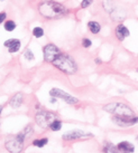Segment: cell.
<instances>
[{"instance_id": "277c9868", "label": "cell", "mask_w": 138, "mask_h": 153, "mask_svg": "<svg viewBox=\"0 0 138 153\" xmlns=\"http://www.w3.org/2000/svg\"><path fill=\"white\" fill-rule=\"evenodd\" d=\"M55 118H56V115H55L54 113L47 112V111H41V112H38L36 114L35 121L41 128H46L50 126V124H51Z\"/></svg>"}, {"instance_id": "ba28073f", "label": "cell", "mask_w": 138, "mask_h": 153, "mask_svg": "<svg viewBox=\"0 0 138 153\" xmlns=\"http://www.w3.org/2000/svg\"><path fill=\"white\" fill-rule=\"evenodd\" d=\"M112 121L117 125L121 126V128H129V126H134L135 124L138 123V118L137 116H130V118H127V116H115L112 118Z\"/></svg>"}, {"instance_id": "83f0119b", "label": "cell", "mask_w": 138, "mask_h": 153, "mask_svg": "<svg viewBox=\"0 0 138 153\" xmlns=\"http://www.w3.org/2000/svg\"><path fill=\"white\" fill-rule=\"evenodd\" d=\"M137 141H138V136H137Z\"/></svg>"}, {"instance_id": "5b68a950", "label": "cell", "mask_w": 138, "mask_h": 153, "mask_svg": "<svg viewBox=\"0 0 138 153\" xmlns=\"http://www.w3.org/2000/svg\"><path fill=\"white\" fill-rule=\"evenodd\" d=\"M43 51H44V59L47 63H52L58 55L62 54L61 49L56 45H54V44H47L44 47Z\"/></svg>"}, {"instance_id": "ffe728a7", "label": "cell", "mask_w": 138, "mask_h": 153, "mask_svg": "<svg viewBox=\"0 0 138 153\" xmlns=\"http://www.w3.org/2000/svg\"><path fill=\"white\" fill-rule=\"evenodd\" d=\"M19 40V39H16V38H11V39H8V40H6L5 43H4V45H5V47H7V48H10L12 45H15L17 41Z\"/></svg>"}, {"instance_id": "44dd1931", "label": "cell", "mask_w": 138, "mask_h": 153, "mask_svg": "<svg viewBox=\"0 0 138 153\" xmlns=\"http://www.w3.org/2000/svg\"><path fill=\"white\" fill-rule=\"evenodd\" d=\"M24 56H25L26 59H28V61H33L34 59V54H33V51L31 49H26L25 53H24Z\"/></svg>"}, {"instance_id": "52a82bcc", "label": "cell", "mask_w": 138, "mask_h": 153, "mask_svg": "<svg viewBox=\"0 0 138 153\" xmlns=\"http://www.w3.org/2000/svg\"><path fill=\"white\" fill-rule=\"evenodd\" d=\"M50 95L53 97H58V98L63 100L64 102H66L67 104H72V105L79 103L77 98H75V97L70 95V94H67V93L63 92L62 89H58V88H52L50 91Z\"/></svg>"}, {"instance_id": "9c48e42d", "label": "cell", "mask_w": 138, "mask_h": 153, "mask_svg": "<svg viewBox=\"0 0 138 153\" xmlns=\"http://www.w3.org/2000/svg\"><path fill=\"white\" fill-rule=\"evenodd\" d=\"M91 133H85L81 131V130H73L70 132H66L63 134V140L65 141H72V140H79V139H83V138H92Z\"/></svg>"}, {"instance_id": "7402d4cb", "label": "cell", "mask_w": 138, "mask_h": 153, "mask_svg": "<svg viewBox=\"0 0 138 153\" xmlns=\"http://www.w3.org/2000/svg\"><path fill=\"white\" fill-rule=\"evenodd\" d=\"M92 45V41L90 39H88V38H83L82 39V46L84 47V48H90Z\"/></svg>"}, {"instance_id": "484cf974", "label": "cell", "mask_w": 138, "mask_h": 153, "mask_svg": "<svg viewBox=\"0 0 138 153\" xmlns=\"http://www.w3.org/2000/svg\"><path fill=\"white\" fill-rule=\"evenodd\" d=\"M56 102V100L55 98H53V100H51V103H55Z\"/></svg>"}, {"instance_id": "5bb4252c", "label": "cell", "mask_w": 138, "mask_h": 153, "mask_svg": "<svg viewBox=\"0 0 138 153\" xmlns=\"http://www.w3.org/2000/svg\"><path fill=\"white\" fill-rule=\"evenodd\" d=\"M48 128H51L52 131L57 132V131H60V130L62 128V122L60 121V120H56V118H55V120L50 124V126H48Z\"/></svg>"}, {"instance_id": "d4e9b609", "label": "cell", "mask_w": 138, "mask_h": 153, "mask_svg": "<svg viewBox=\"0 0 138 153\" xmlns=\"http://www.w3.org/2000/svg\"><path fill=\"white\" fill-rule=\"evenodd\" d=\"M94 63H96V64H101L102 61H101V59H99V58H96V59H94Z\"/></svg>"}, {"instance_id": "4316f807", "label": "cell", "mask_w": 138, "mask_h": 153, "mask_svg": "<svg viewBox=\"0 0 138 153\" xmlns=\"http://www.w3.org/2000/svg\"><path fill=\"white\" fill-rule=\"evenodd\" d=\"M1 112H2V106L0 105V114H1Z\"/></svg>"}, {"instance_id": "d6986e66", "label": "cell", "mask_w": 138, "mask_h": 153, "mask_svg": "<svg viewBox=\"0 0 138 153\" xmlns=\"http://www.w3.org/2000/svg\"><path fill=\"white\" fill-rule=\"evenodd\" d=\"M20 40H18L17 43H16L15 45H12V46L10 47V48H8V51H9V53L10 54H14V53H17V51L20 49Z\"/></svg>"}, {"instance_id": "e0dca14e", "label": "cell", "mask_w": 138, "mask_h": 153, "mask_svg": "<svg viewBox=\"0 0 138 153\" xmlns=\"http://www.w3.org/2000/svg\"><path fill=\"white\" fill-rule=\"evenodd\" d=\"M15 28H16L15 21L7 20L5 22V30H7V31H12V30H15Z\"/></svg>"}, {"instance_id": "ac0fdd59", "label": "cell", "mask_w": 138, "mask_h": 153, "mask_svg": "<svg viewBox=\"0 0 138 153\" xmlns=\"http://www.w3.org/2000/svg\"><path fill=\"white\" fill-rule=\"evenodd\" d=\"M115 150H117L116 147H113L110 142H104V147H103V151L104 152H113Z\"/></svg>"}, {"instance_id": "7a4b0ae2", "label": "cell", "mask_w": 138, "mask_h": 153, "mask_svg": "<svg viewBox=\"0 0 138 153\" xmlns=\"http://www.w3.org/2000/svg\"><path fill=\"white\" fill-rule=\"evenodd\" d=\"M52 64L56 67L57 69H60L61 71H63L64 74H67V75L75 74L77 71V66L75 61H73V58L66 55V54H63V53L52 61Z\"/></svg>"}, {"instance_id": "3957f363", "label": "cell", "mask_w": 138, "mask_h": 153, "mask_svg": "<svg viewBox=\"0 0 138 153\" xmlns=\"http://www.w3.org/2000/svg\"><path fill=\"white\" fill-rule=\"evenodd\" d=\"M103 110L108 113H111L116 116H134L135 113L134 111L128 106L127 104H123L120 102H115V103H109L107 105L103 106Z\"/></svg>"}, {"instance_id": "cb8c5ba5", "label": "cell", "mask_w": 138, "mask_h": 153, "mask_svg": "<svg viewBox=\"0 0 138 153\" xmlns=\"http://www.w3.org/2000/svg\"><path fill=\"white\" fill-rule=\"evenodd\" d=\"M6 18H7L6 12H0V24H2L6 20Z\"/></svg>"}, {"instance_id": "f1b7e54d", "label": "cell", "mask_w": 138, "mask_h": 153, "mask_svg": "<svg viewBox=\"0 0 138 153\" xmlns=\"http://www.w3.org/2000/svg\"><path fill=\"white\" fill-rule=\"evenodd\" d=\"M1 1H4V0H1Z\"/></svg>"}, {"instance_id": "8992f818", "label": "cell", "mask_w": 138, "mask_h": 153, "mask_svg": "<svg viewBox=\"0 0 138 153\" xmlns=\"http://www.w3.org/2000/svg\"><path fill=\"white\" fill-rule=\"evenodd\" d=\"M24 142H25V140L19 138L18 134H17L16 138L9 139V140L6 141L5 147L10 152H20L21 150H23V148H24Z\"/></svg>"}, {"instance_id": "8fae6325", "label": "cell", "mask_w": 138, "mask_h": 153, "mask_svg": "<svg viewBox=\"0 0 138 153\" xmlns=\"http://www.w3.org/2000/svg\"><path fill=\"white\" fill-rule=\"evenodd\" d=\"M23 102H24V95H23V93H16L15 95L10 98L9 105L12 108H18V107H20Z\"/></svg>"}, {"instance_id": "30bf717a", "label": "cell", "mask_w": 138, "mask_h": 153, "mask_svg": "<svg viewBox=\"0 0 138 153\" xmlns=\"http://www.w3.org/2000/svg\"><path fill=\"white\" fill-rule=\"evenodd\" d=\"M129 36H130V31L128 30V28L125 25L120 24L116 27V37L119 41H123Z\"/></svg>"}, {"instance_id": "6da1fadb", "label": "cell", "mask_w": 138, "mask_h": 153, "mask_svg": "<svg viewBox=\"0 0 138 153\" xmlns=\"http://www.w3.org/2000/svg\"><path fill=\"white\" fill-rule=\"evenodd\" d=\"M38 12L46 19H57L67 14L65 6L54 0H45L38 5Z\"/></svg>"}, {"instance_id": "9a60e30c", "label": "cell", "mask_w": 138, "mask_h": 153, "mask_svg": "<svg viewBox=\"0 0 138 153\" xmlns=\"http://www.w3.org/2000/svg\"><path fill=\"white\" fill-rule=\"evenodd\" d=\"M48 143V139H41V140H35L34 142H33V145H35L37 148H43V147H45L46 144Z\"/></svg>"}, {"instance_id": "7c38bea8", "label": "cell", "mask_w": 138, "mask_h": 153, "mask_svg": "<svg viewBox=\"0 0 138 153\" xmlns=\"http://www.w3.org/2000/svg\"><path fill=\"white\" fill-rule=\"evenodd\" d=\"M118 151H121V152H134L135 151V147H134L131 143L127 142V141H123L117 145Z\"/></svg>"}, {"instance_id": "603a6c76", "label": "cell", "mask_w": 138, "mask_h": 153, "mask_svg": "<svg viewBox=\"0 0 138 153\" xmlns=\"http://www.w3.org/2000/svg\"><path fill=\"white\" fill-rule=\"evenodd\" d=\"M92 2H93V0H82L81 8H88V7H90Z\"/></svg>"}, {"instance_id": "2e32d148", "label": "cell", "mask_w": 138, "mask_h": 153, "mask_svg": "<svg viewBox=\"0 0 138 153\" xmlns=\"http://www.w3.org/2000/svg\"><path fill=\"white\" fill-rule=\"evenodd\" d=\"M33 35H34V37H36V38H41V37L44 36V29L41 28V27H35V28L33 29Z\"/></svg>"}, {"instance_id": "4fadbf2b", "label": "cell", "mask_w": 138, "mask_h": 153, "mask_svg": "<svg viewBox=\"0 0 138 153\" xmlns=\"http://www.w3.org/2000/svg\"><path fill=\"white\" fill-rule=\"evenodd\" d=\"M88 28H89V30L91 31L92 34L97 35L101 30V25L98 21H89L88 22Z\"/></svg>"}]
</instances>
